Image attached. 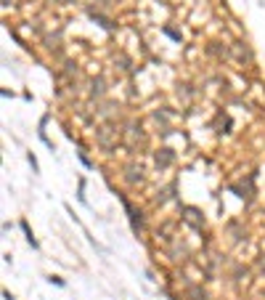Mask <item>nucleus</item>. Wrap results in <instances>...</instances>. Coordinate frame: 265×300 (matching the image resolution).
<instances>
[{
    "label": "nucleus",
    "instance_id": "nucleus-1",
    "mask_svg": "<svg viewBox=\"0 0 265 300\" xmlns=\"http://www.w3.org/2000/svg\"><path fill=\"white\" fill-rule=\"evenodd\" d=\"M125 181H128L130 186H138V183L143 181V170L141 168H128L125 170Z\"/></svg>",
    "mask_w": 265,
    "mask_h": 300
},
{
    "label": "nucleus",
    "instance_id": "nucleus-3",
    "mask_svg": "<svg viewBox=\"0 0 265 300\" xmlns=\"http://www.w3.org/2000/svg\"><path fill=\"white\" fill-rule=\"evenodd\" d=\"M257 269H260V271H265V255H260V258H257Z\"/></svg>",
    "mask_w": 265,
    "mask_h": 300
},
{
    "label": "nucleus",
    "instance_id": "nucleus-2",
    "mask_svg": "<svg viewBox=\"0 0 265 300\" xmlns=\"http://www.w3.org/2000/svg\"><path fill=\"white\" fill-rule=\"evenodd\" d=\"M183 213H186V215H183V218H186V221L188 223H194V226H204V218L199 215V210H194V207H186V210H183Z\"/></svg>",
    "mask_w": 265,
    "mask_h": 300
}]
</instances>
